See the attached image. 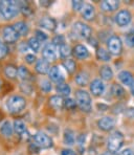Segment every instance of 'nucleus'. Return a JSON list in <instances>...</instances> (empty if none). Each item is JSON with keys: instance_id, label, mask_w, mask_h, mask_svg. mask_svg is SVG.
<instances>
[{"instance_id": "obj_38", "label": "nucleus", "mask_w": 134, "mask_h": 155, "mask_svg": "<svg viewBox=\"0 0 134 155\" xmlns=\"http://www.w3.org/2000/svg\"><path fill=\"white\" fill-rule=\"evenodd\" d=\"M64 106L66 107L67 109H74V108H76V106H77V102L72 99H66L64 101Z\"/></svg>"}, {"instance_id": "obj_16", "label": "nucleus", "mask_w": 134, "mask_h": 155, "mask_svg": "<svg viewBox=\"0 0 134 155\" xmlns=\"http://www.w3.org/2000/svg\"><path fill=\"white\" fill-rule=\"evenodd\" d=\"M39 24L41 27L48 29V31H54V29H56V26H57L56 20L53 19V18H49V17H45V18H43V19H41Z\"/></svg>"}, {"instance_id": "obj_12", "label": "nucleus", "mask_w": 134, "mask_h": 155, "mask_svg": "<svg viewBox=\"0 0 134 155\" xmlns=\"http://www.w3.org/2000/svg\"><path fill=\"white\" fill-rule=\"evenodd\" d=\"M100 129L104 130V131H110L113 129L115 125V120L112 117H109V116H105V117H102L101 120L97 122Z\"/></svg>"}, {"instance_id": "obj_37", "label": "nucleus", "mask_w": 134, "mask_h": 155, "mask_svg": "<svg viewBox=\"0 0 134 155\" xmlns=\"http://www.w3.org/2000/svg\"><path fill=\"white\" fill-rule=\"evenodd\" d=\"M41 89L45 92H48V91L51 90V82L47 81V80H43L41 82Z\"/></svg>"}, {"instance_id": "obj_40", "label": "nucleus", "mask_w": 134, "mask_h": 155, "mask_svg": "<svg viewBox=\"0 0 134 155\" xmlns=\"http://www.w3.org/2000/svg\"><path fill=\"white\" fill-rule=\"evenodd\" d=\"M72 6L76 11H81L84 6V2L82 1H72Z\"/></svg>"}, {"instance_id": "obj_7", "label": "nucleus", "mask_w": 134, "mask_h": 155, "mask_svg": "<svg viewBox=\"0 0 134 155\" xmlns=\"http://www.w3.org/2000/svg\"><path fill=\"white\" fill-rule=\"evenodd\" d=\"M108 49L109 52L112 54H119L123 51V43L119 37L112 36L108 40Z\"/></svg>"}, {"instance_id": "obj_45", "label": "nucleus", "mask_w": 134, "mask_h": 155, "mask_svg": "<svg viewBox=\"0 0 134 155\" xmlns=\"http://www.w3.org/2000/svg\"><path fill=\"white\" fill-rule=\"evenodd\" d=\"M27 49V46L25 45V42H22L21 45H20V51H21L22 52H25Z\"/></svg>"}, {"instance_id": "obj_21", "label": "nucleus", "mask_w": 134, "mask_h": 155, "mask_svg": "<svg viewBox=\"0 0 134 155\" xmlns=\"http://www.w3.org/2000/svg\"><path fill=\"white\" fill-rule=\"evenodd\" d=\"M57 91L58 93L60 94V97H68L70 94V91H71V88L68 84H65V83H61V84H58L57 86Z\"/></svg>"}, {"instance_id": "obj_47", "label": "nucleus", "mask_w": 134, "mask_h": 155, "mask_svg": "<svg viewBox=\"0 0 134 155\" xmlns=\"http://www.w3.org/2000/svg\"><path fill=\"white\" fill-rule=\"evenodd\" d=\"M130 90H131V93H132V94L134 95V83L130 86Z\"/></svg>"}, {"instance_id": "obj_43", "label": "nucleus", "mask_w": 134, "mask_h": 155, "mask_svg": "<svg viewBox=\"0 0 134 155\" xmlns=\"http://www.w3.org/2000/svg\"><path fill=\"white\" fill-rule=\"evenodd\" d=\"M61 155H77L76 152L72 151V150L70 149H65L62 151V153H61Z\"/></svg>"}, {"instance_id": "obj_35", "label": "nucleus", "mask_w": 134, "mask_h": 155, "mask_svg": "<svg viewBox=\"0 0 134 155\" xmlns=\"http://www.w3.org/2000/svg\"><path fill=\"white\" fill-rule=\"evenodd\" d=\"M8 49L6 44L0 40V59H3L4 57L8 54Z\"/></svg>"}, {"instance_id": "obj_14", "label": "nucleus", "mask_w": 134, "mask_h": 155, "mask_svg": "<svg viewBox=\"0 0 134 155\" xmlns=\"http://www.w3.org/2000/svg\"><path fill=\"white\" fill-rule=\"evenodd\" d=\"M119 81L124 84V85L129 86V87H130V86L134 83V78L132 76V74L129 72V71H127V70H123V71L119 72Z\"/></svg>"}, {"instance_id": "obj_25", "label": "nucleus", "mask_w": 134, "mask_h": 155, "mask_svg": "<svg viewBox=\"0 0 134 155\" xmlns=\"http://www.w3.org/2000/svg\"><path fill=\"white\" fill-rule=\"evenodd\" d=\"M0 131H1V133L3 134L4 136L10 137L13 134V127H12V125H11V123L8 122V120L4 122L3 124H2L1 128H0Z\"/></svg>"}, {"instance_id": "obj_6", "label": "nucleus", "mask_w": 134, "mask_h": 155, "mask_svg": "<svg viewBox=\"0 0 134 155\" xmlns=\"http://www.w3.org/2000/svg\"><path fill=\"white\" fill-rule=\"evenodd\" d=\"M34 138H35V143L38 147L43 148V149H48V148L53 147V140L43 132L36 133Z\"/></svg>"}, {"instance_id": "obj_8", "label": "nucleus", "mask_w": 134, "mask_h": 155, "mask_svg": "<svg viewBox=\"0 0 134 155\" xmlns=\"http://www.w3.org/2000/svg\"><path fill=\"white\" fill-rule=\"evenodd\" d=\"M131 14L127 10H122L115 16V22L119 26H126L130 23L131 21Z\"/></svg>"}, {"instance_id": "obj_10", "label": "nucleus", "mask_w": 134, "mask_h": 155, "mask_svg": "<svg viewBox=\"0 0 134 155\" xmlns=\"http://www.w3.org/2000/svg\"><path fill=\"white\" fill-rule=\"evenodd\" d=\"M42 56L44 59H46V61H54L57 59V51L56 46L53 43L45 45L44 48L42 51Z\"/></svg>"}, {"instance_id": "obj_34", "label": "nucleus", "mask_w": 134, "mask_h": 155, "mask_svg": "<svg viewBox=\"0 0 134 155\" xmlns=\"http://www.w3.org/2000/svg\"><path fill=\"white\" fill-rule=\"evenodd\" d=\"M28 47L31 49H33L34 51H39V48H40V41L38 40L36 37H33V38H31L28 40Z\"/></svg>"}, {"instance_id": "obj_39", "label": "nucleus", "mask_w": 134, "mask_h": 155, "mask_svg": "<svg viewBox=\"0 0 134 155\" xmlns=\"http://www.w3.org/2000/svg\"><path fill=\"white\" fill-rule=\"evenodd\" d=\"M36 38L38 39V40L40 41H45L47 39V36L46 34H44L42 31H36Z\"/></svg>"}, {"instance_id": "obj_13", "label": "nucleus", "mask_w": 134, "mask_h": 155, "mask_svg": "<svg viewBox=\"0 0 134 155\" xmlns=\"http://www.w3.org/2000/svg\"><path fill=\"white\" fill-rule=\"evenodd\" d=\"M49 78H51V81L56 82V83L61 84L63 81H64V76L61 72V70L59 69L58 66H54V67H51V70L48 72Z\"/></svg>"}, {"instance_id": "obj_15", "label": "nucleus", "mask_w": 134, "mask_h": 155, "mask_svg": "<svg viewBox=\"0 0 134 155\" xmlns=\"http://www.w3.org/2000/svg\"><path fill=\"white\" fill-rule=\"evenodd\" d=\"M82 16L84 17V19L86 20H92L95 16V11L94 8L89 3H85L82 8Z\"/></svg>"}, {"instance_id": "obj_23", "label": "nucleus", "mask_w": 134, "mask_h": 155, "mask_svg": "<svg viewBox=\"0 0 134 155\" xmlns=\"http://www.w3.org/2000/svg\"><path fill=\"white\" fill-rule=\"evenodd\" d=\"M100 74H101L102 79L106 80V81H110L113 77V71L109 66H103L100 70Z\"/></svg>"}, {"instance_id": "obj_32", "label": "nucleus", "mask_w": 134, "mask_h": 155, "mask_svg": "<svg viewBox=\"0 0 134 155\" xmlns=\"http://www.w3.org/2000/svg\"><path fill=\"white\" fill-rule=\"evenodd\" d=\"M59 54L62 58H67L71 54V48H70L69 45L67 44H63L61 46H59Z\"/></svg>"}, {"instance_id": "obj_20", "label": "nucleus", "mask_w": 134, "mask_h": 155, "mask_svg": "<svg viewBox=\"0 0 134 155\" xmlns=\"http://www.w3.org/2000/svg\"><path fill=\"white\" fill-rule=\"evenodd\" d=\"M74 54H76L77 58H79V59H86V58H88V56H89L88 49L82 44L77 45L74 49Z\"/></svg>"}, {"instance_id": "obj_24", "label": "nucleus", "mask_w": 134, "mask_h": 155, "mask_svg": "<svg viewBox=\"0 0 134 155\" xmlns=\"http://www.w3.org/2000/svg\"><path fill=\"white\" fill-rule=\"evenodd\" d=\"M74 140H76V137H74V133L72 130L67 129L65 130L64 132V143L68 146H71L74 143Z\"/></svg>"}, {"instance_id": "obj_19", "label": "nucleus", "mask_w": 134, "mask_h": 155, "mask_svg": "<svg viewBox=\"0 0 134 155\" xmlns=\"http://www.w3.org/2000/svg\"><path fill=\"white\" fill-rule=\"evenodd\" d=\"M49 105L56 110H61L64 106V100L60 95H54L49 99Z\"/></svg>"}, {"instance_id": "obj_30", "label": "nucleus", "mask_w": 134, "mask_h": 155, "mask_svg": "<svg viewBox=\"0 0 134 155\" xmlns=\"http://www.w3.org/2000/svg\"><path fill=\"white\" fill-rule=\"evenodd\" d=\"M4 74L8 78H11V79H15L18 74V69L17 67H15L14 65H8L4 69Z\"/></svg>"}, {"instance_id": "obj_22", "label": "nucleus", "mask_w": 134, "mask_h": 155, "mask_svg": "<svg viewBox=\"0 0 134 155\" xmlns=\"http://www.w3.org/2000/svg\"><path fill=\"white\" fill-rule=\"evenodd\" d=\"M14 28L19 34V36H26L27 33H28V26H27V24L24 23V22H17V23L14 25Z\"/></svg>"}, {"instance_id": "obj_28", "label": "nucleus", "mask_w": 134, "mask_h": 155, "mask_svg": "<svg viewBox=\"0 0 134 155\" xmlns=\"http://www.w3.org/2000/svg\"><path fill=\"white\" fill-rule=\"evenodd\" d=\"M14 129H15V131L17 132L18 134L22 135V134L26 131V126H25V124H24L23 120H17L14 122Z\"/></svg>"}, {"instance_id": "obj_42", "label": "nucleus", "mask_w": 134, "mask_h": 155, "mask_svg": "<svg viewBox=\"0 0 134 155\" xmlns=\"http://www.w3.org/2000/svg\"><path fill=\"white\" fill-rule=\"evenodd\" d=\"M119 155H134V151L131 149H125L122 152H119Z\"/></svg>"}, {"instance_id": "obj_2", "label": "nucleus", "mask_w": 134, "mask_h": 155, "mask_svg": "<svg viewBox=\"0 0 134 155\" xmlns=\"http://www.w3.org/2000/svg\"><path fill=\"white\" fill-rule=\"evenodd\" d=\"M26 102L24 97L20 95H13L6 102V107L11 113H19L25 108Z\"/></svg>"}, {"instance_id": "obj_49", "label": "nucleus", "mask_w": 134, "mask_h": 155, "mask_svg": "<svg viewBox=\"0 0 134 155\" xmlns=\"http://www.w3.org/2000/svg\"><path fill=\"white\" fill-rule=\"evenodd\" d=\"M0 86H1V81H0Z\"/></svg>"}, {"instance_id": "obj_41", "label": "nucleus", "mask_w": 134, "mask_h": 155, "mask_svg": "<svg viewBox=\"0 0 134 155\" xmlns=\"http://www.w3.org/2000/svg\"><path fill=\"white\" fill-rule=\"evenodd\" d=\"M25 60H26V62H27V63L31 64V63H34V62L36 61V57L34 56V54H26Z\"/></svg>"}, {"instance_id": "obj_9", "label": "nucleus", "mask_w": 134, "mask_h": 155, "mask_svg": "<svg viewBox=\"0 0 134 155\" xmlns=\"http://www.w3.org/2000/svg\"><path fill=\"white\" fill-rule=\"evenodd\" d=\"M3 39L8 43H14L19 39V34L16 31L14 26H5L2 31Z\"/></svg>"}, {"instance_id": "obj_11", "label": "nucleus", "mask_w": 134, "mask_h": 155, "mask_svg": "<svg viewBox=\"0 0 134 155\" xmlns=\"http://www.w3.org/2000/svg\"><path fill=\"white\" fill-rule=\"evenodd\" d=\"M90 90H91L92 94L95 95V97L103 94L104 90H105V85H104L103 81H101L99 79L92 81L91 84H90Z\"/></svg>"}, {"instance_id": "obj_26", "label": "nucleus", "mask_w": 134, "mask_h": 155, "mask_svg": "<svg viewBox=\"0 0 134 155\" xmlns=\"http://www.w3.org/2000/svg\"><path fill=\"white\" fill-rule=\"evenodd\" d=\"M18 76L21 80H23L24 82H27L28 80H31V72L28 71V69L25 68L24 66H20L19 68H18Z\"/></svg>"}, {"instance_id": "obj_3", "label": "nucleus", "mask_w": 134, "mask_h": 155, "mask_svg": "<svg viewBox=\"0 0 134 155\" xmlns=\"http://www.w3.org/2000/svg\"><path fill=\"white\" fill-rule=\"evenodd\" d=\"M77 105L81 108V110L85 112H89L91 110V97L89 93L85 90H78L76 93Z\"/></svg>"}, {"instance_id": "obj_29", "label": "nucleus", "mask_w": 134, "mask_h": 155, "mask_svg": "<svg viewBox=\"0 0 134 155\" xmlns=\"http://www.w3.org/2000/svg\"><path fill=\"white\" fill-rule=\"evenodd\" d=\"M96 57L100 61H105V62H108L110 61V52L107 51L104 48H99L96 51Z\"/></svg>"}, {"instance_id": "obj_5", "label": "nucleus", "mask_w": 134, "mask_h": 155, "mask_svg": "<svg viewBox=\"0 0 134 155\" xmlns=\"http://www.w3.org/2000/svg\"><path fill=\"white\" fill-rule=\"evenodd\" d=\"M74 33L82 39H89L91 36V28L83 22H76L74 24Z\"/></svg>"}, {"instance_id": "obj_1", "label": "nucleus", "mask_w": 134, "mask_h": 155, "mask_svg": "<svg viewBox=\"0 0 134 155\" xmlns=\"http://www.w3.org/2000/svg\"><path fill=\"white\" fill-rule=\"evenodd\" d=\"M20 11V2L14 0H4L0 2V13L5 19H13Z\"/></svg>"}, {"instance_id": "obj_46", "label": "nucleus", "mask_w": 134, "mask_h": 155, "mask_svg": "<svg viewBox=\"0 0 134 155\" xmlns=\"http://www.w3.org/2000/svg\"><path fill=\"white\" fill-rule=\"evenodd\" d=\"M51 1H41V2H40V4H41V5H44V6L49 5V4H51Z\"/></svg>"}, {"instance_id": "obj_33", "label": "nucleus", "mask_w": 134, "mask_h": 155, "mask_svg": "<svg viewBox=\"0 0 134 155\" xmlns=\"http://www.w3.org/2000/svg\"><path fill=\"white\" fill-rule=\"evenodd\" d=\"M63 66H64V68L69 74H72V72H74V70H76V62H74V60H70V59L65 60L64 62H63Z\"/></svg>"}, {"instance_id": "obj_17", "label": "nucleus", "mask_w": 134, "mask_h": 155, "mask_svg": "<svg viewBox=\"0 0 134 155\" xmlns=\"http://www.w3.org/2000/svg\"><path fill=\"white\" fill-rule=\"evenodd\" d=\"M51 67H49V63L46 60H38L37 64H36V71L40 74H45L47 72H49Z\"/></svg>"}, {"instance_id": "obj_4", "label": "nucleus", "mask_w": 134, "mask_h": 155, "mask_svg": "<svg viewBox=\"0 0 134 155\" xmlns=\"http://www.w3.org/2000/svg\"><path fill=\"white\" fill-rule=\"evenodd\" d=\"M108 149L110 152L115 153L122 148L123 143H124V135L122 132L114 131L108 138Z\"/></svg>"}, {"instance_id": "obj_44", "label": "nucleus", "mask_w": 134, "mask_h": 155, "mask_svg": "<svg viewBox=\"0 0 134 155\" xmlns=\"http://www.w3.org/2000/svg\"><path fill=\"white\" fill-rule=\"evenodd\" d=\"M128 42H129V44H131L132 46H134V31H133L132 34H129Z\"/></svg>"}, {"instance_id": "obj_31", "label": "nucleus", "mask_w": 134, "mask_h": 155, "mask_svg": "<svg viewBox=\"0 0 134 155\" xmlns=\"http://www.w3.org/2000/svg\"><path fill=\"white\" fill-rule=\"evenodd\" d=\"M111 92H112V94L114 95L115 97H117V99H119V97H123L125 95L124 88H123L121 85H119V84H114V85L112 86Z\"/></svg>"}, {"instance_id": "obj_27", "label": "nucleus", "mask_w": 134, "mask_h": 155, "mask_svg": "<svg viewBox=\"0 0 134 155\" xmlns=\"http://www.w3.org/2000/svg\"><path fill=\"white\" fill-rule=\"evenodd\" d=\"M88 80H89V77H88L87 72H85V71L80 72V74H78V76L76 77V82L80 86H86V85H87Z\"/></svg>"}, {"instance_id": "obj_48", "label": "nucleus", "mask_w": 134, "mask_h": 155, "mask_svg": "<svg viewBox=\"0 0 134 155\" xmlns=\"http://www.w3.org/2000/svg\"><path fill=\"white\" fill-rule=\"evenodd\" d=\"M102 155H115V153H112V152H105V153H103Z\"/></svg>"}, {"instance_id": "obj_18", "label": "nucleus", "mask_w": 134, "mask_h": 155, "mask_svg": "<svg viewBox=\"0 0 134 155\" xmlns=\"http://www.w3.org/2000/svg\"><path fill=\"white\" fill-rule=\"evenodd\" d=\"M119 5V1H115V0H112V1H108V0H105L101 3V8L103 11L105 12H113V11L117 10Z\"/></svg>"}, {"instance_id": "obj_36", "label": "nucleus", "mask_w": 134, "mask_h": 155, "mask_svg": "<svg viewBox=\"0 0 134 155\" xmlns=\"http://www.w3.org/2000/svg\"><path fill=\"white\" fill-rule=\"evenodd\" d=\"M53 44L54 46H61V45L65 44V38L63 37L62 35L57 36V37H54V39L53 40Z\"/></svg>"}]
</instances>
